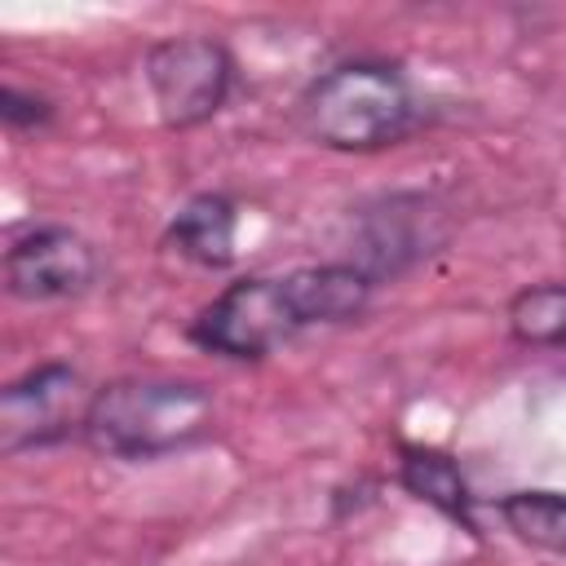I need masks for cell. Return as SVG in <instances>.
<instances>
[{
    "label": "cell",
    "instance_id": "1",
    "mask_svg": "<svg viewBox=\"0 0 566 566\" xmlns=\"http://www.w3.org/2000/svg\"><path fill=\"white\" fill-rule=\"evenodd\" d=\"M376 279L354 261L243 274L226 283L186 327L190 345L230 363H261L305 327L349 323L367 310Z\"/></svg>",
    "mask_w": 566,
    "mask_h": 566
},
{
    "label": "cell",
    "instance_id": "2",
    "mask_svg": "<svg viewBox=\"0 0 566 566\" xmlns=\"http://www.w3.org/2000/svg\"><path fill=\"white\" fill-rule=\"evenodd\" d=\"M301 133L340 155H376L424 124V106L398 62L345 57L314 75L296 97Z\"/></svg>",
    "mask_w": 566,
    "mask_h": 566
},
{
    "label": "cell",
    "instance_id": "3",
    "mask_svg": "<svg viewBox=\"0 0 566 566\" xmlns=\"http://www.w3.org/2000/svg\"><path fill=\"white\" fill-rule=\"evenodd\" d=\"M217 420L208 385L181 376H119L97 385L84 442L111 460H159L199 442Z\"/></svg>",
    "mask_w": 566,
    "mask_h": 566
},
{
    "label": "cell",
    "instance_id": "4",
    "mask_svg": "<svg viewBox=\"0 0 566 566\" xmlns=\"http://www.w3.org/2000/svg\"><path fill=\"white\" fill-rule=\"evenodd\" d=\"M234 53L212 35H168L142 57L150 106L168 133H190L226 111L234 93Z\"/></svg>",
    "mask_w": 566,
    "mask_h": 566
},
{
    "label": "cell",
    "instance_id": "5",
    "mask_svg": "<svg viewBox=\"0 0 566 566\" xmlns=\"http://www.w3.org/2000/svg\"><path fill=\"white\" fill-rule=\"evenodd\" d=\"M97 385L71 363H40L0 389V451H44L66 438H84V420Z\"/></svg>",
    "mask_w": 566,
    "mask_h": 566
},
{
    "label": "cell",
    "instance_id": "6",
    "mask_svg": "<svg viewBox=\"0 0 566 566\" xmlns=\"http://www.w3.org/2000/svg\"><path fill=\"white\" fill-rule=\"evenodd\" d=\"M97 283V252L71 226H31L4 248V292L31 305L84 296Z\"/></svg>",
    "mask_w": 566,
    "mask_h": 566
},
{
    "label": "cell",
    "instance_id": "7",
    "mask_svg": "<svg viewBox=\"0 0 566 566\" xmlns=\"http://www.w3.org/2000/svg\"><path fill=\"white\" fill-rule=\"evenodd\" d=\"M234 234H239L234 199L221 190H199L172 212L159 243L199 270H230L234 265Z\"/></svg>",
    "mask_w": 566,
    "mask_h": 566
},
{
    "label": "cell",
    "instance_id": "8",
    "mask_svg": "<svg viewBox=\"0 0 566 566\" xmlns=\"http://www.w3.org/2000/svg\"><path fill=\"white\" fill-rule=\"evenodd\" d=\"M398 486L411 500L442 513L447 522H455L460 531L478 535V495L451 451H438L424 442H402L398 447Z\"/></svg>",
    "mask_w": 566,
    "mask_h": 566
},
{
    "label": "cell",
    "instance_id": "9",
    "mask_svg": "<svg viewBox=\"0 0 566 566\" xmlns=\"http://www.w3.org/2000/svg\"><path fill=\"white\" fill-rule=\"evenodd\" d=\"M509 336L526 349H566V283H531L509 296Z\"/></svg>",
    "mask_w": 566,
    "mask_h": 566
},
{
    "label": "cell",
    "instance_id": "10",
    "mask_svg": "<svg viewBox=\"0 0 566 566\" xmlns=\"http://www.w3.org/2000/svg\"><path fill=\"white\" fill-rule=\"evenodd\" d=\"M495 509L522 544L566 557V491H509Z\"/></svg>",
    "mask_w": 566,
    "mask_h": 566
},
{
    "label": "cell",
    "instance_id": "11",
    "mask_svg": "<svg viewBox=\"0 0 566 566\" xmlns=\"http://www.w3.org/2000/svg\"><path fill=\"white\" fill-rule=\"evenodd\" d=\"M0 119L13 133H35V128H49L53 124V102L44 93H27L18 84H4L0 88Z\"/></svg>",
    "mask_w": 566,
    "mask_h": 566
}]
</instances>
